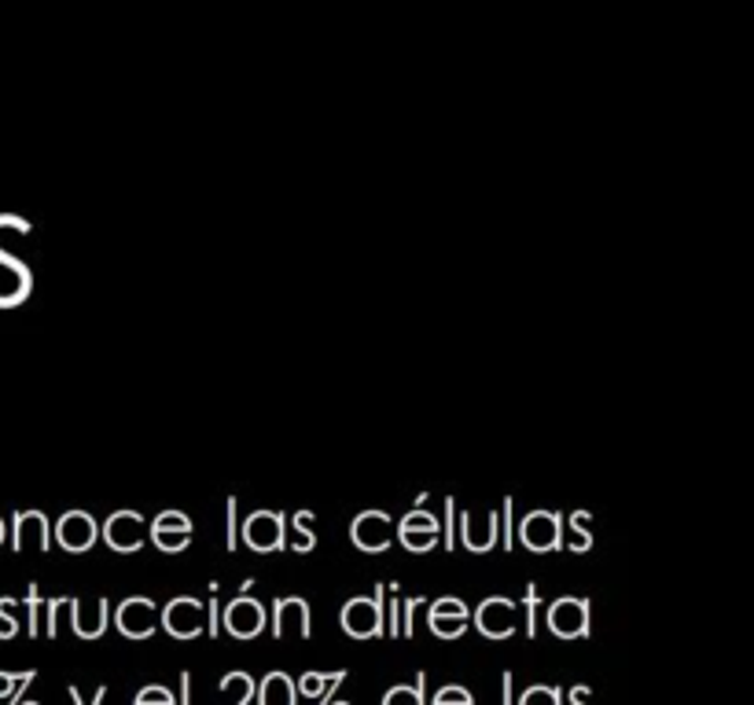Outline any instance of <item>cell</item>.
Here are the masks:
<instances>
[{
    "instance_id": "obj_14",
    "label": "cell",
    "mask_w": 754,
    "mask_h": 705,
    "mask_svg": "<svg viewBox=\"0 0 754 705\" xmlns=\"http://www.w3.org/2000/svg\"><path fill=\"white\" fill-rule=\"evenodd\" d=\"M52 540L60 545L66 554H85L96 548L100 540V526L89 511H66L60 522L52 526Z\"/></svg>"
},
{
    "instance_id": "obj_8",
    "label": "cell",
    "mask_w": 754,
    "mask_h": 705,
    "mask_svg": "<svg viewBox=\"0 0 754 705\" xmlns=\"http://www.w3.org/2000/svg\"><path fill=\"white\" fill-rule=\"evenodd\" d=\"M472 625L486 635V640H512L519 629V606L508 595H489L472 610Z\"/></svg>"
},
{
    "instance_id": "obj_4",
    "label": "cell",
    "mask_w": 754,
    "mask_h": 705,
    "mask_svg": "<svg viewBox=\"0 0 754 705\" xmlns=\"http://www.w3.org/2000/svg\"><path fill=\"white\" fill-rule=\"evenodd\" d=\"M158 629H166V635H174L180 643L199 640L207 632V606L196 595H174L158 610Z\"/></svg>"
},
{
    "instance_id": "obj_17",
    "label": "cell",
    "mask_w": 754,
    "mask_h": 705,
    "mask_svg": "<svg viewBox=\"0 0 754 705\" xmlns=\"http://www.w3.org/2000/svg\"><path fill=\"white\" fill-rule=\"evenodd\" d=\"M8 533H11V551H16V554L27 551L30 540L38 545L41 554L52 551V526H49V518H44L41 511H16Z\"/></svg>"
},
{
    "instance_id": "obj_44",
    "label": "cell",
    "mask_w": 754,
    "mask_h": 705,
    "mask_svg": "<svg viewBox=\"0 0 754 705\" xmlns=\"http://www.w3.org/2000/svg\"><path fill=\"white\" fill-rule=\"evenodd\" d=\"M27 705H38V702H27Z\"/></svg>"
},
{
    "instance_id": "obj_15",
    "label": "cell",
    "mask_w": 754,
    "mask_h": 705,
    "mask_svg": "<svg viewBox=\"0 0 754 705\" xmlns=\"http://www.w3.org/2000/svg\"><path fill=\"white\" fill-rule=\"evenodd\" d=\"M472 625V610L461 595H438L434 603H427V629L438 640H461Z\"/></svg>"
},
{
    "instance_id": "obj_20",
    "label": "cell",
    "mask_w": 754,
    "mask_h": 705,
    "mask_svg": "<svg viewBox=\"0 0 754 705\" xmlns=\"http://www.w3.org/2000/svg\"><path fill=\"white\" fill-rule=\"evenodd\" d=\"M347 676H350L347 668H339V673H306L295 691H302L306 698H313V702L328 705V702H331V691H335Z\"/></svg>"
},
{
    "instance_id": "obj_13",
    "label": "cell",
    "mask_w": 754,
    "mask_h": 705,
    "mask_svg": "<svg viewBox=\"0 0 754 705\" xmlns=\"http://www.w3.org/2000/svg\"><path fill=\"white\" fill-rule=\"evenodd\" d=\"M350 540L364 554H386L394 545V518L386 511H361L350 522Z\"/></svg>"
},
{
    "instance_id": "obj_42",
    "label": "cell",
    "mask_w": 754,
    "mask_h": 705,
    "mask_svg": "<svg viewBox=\"0 0 754 705\" xmlns=\"http://www.w3.org/2000/svg\"><path fill=\"white\" fill-rule=\"evenodd\" d=\"M4 540H8V526H4V518H0V548H4Z\"/></svg>"
},
{
    "instance_id": "obj_28",
    "label": "cell",
    "mask_w": 754,
    "mask_h": 705,
    "mask_svg": "<svg viewBox=\"0 0 754 705\" xmlns=\"http://www.w3.org/2000/svg\"><path fill=\"white\" fill-rule=\"evenodd\" d=\"M19 635V599L4 595L0 599V640H11Z\"/></svg>"
},
{
    "instance_id": "obj_24",
    "label": "cell",
    "mask_w": 754,
    "mask_h": 705,
    "mask_svg": "<svg viewBox=\"0 0 754 705\" xmlns=\"http://www.w3.org/2000/svg\"><path fill=\"white\" fill-rule=\"evenodd\" d=\"M538 625H541V588L527 584V592H523V632H527V640L538 635Z\"/></svg>"
},
{
    "instance_id": "obj_5",
    "label": "cell",
    "mask_w": 754,
    "mask_h": 705,
    "mask_svg": "<svg viewBox=\"0 0 754 705\" xmlns=\"http://www.w3.org/2000/svg\"><path fill=\"white\" fill-rule=\"evenodd\" d=\"M545 625L556 640H586L592 621H589V599L586 595H559L545 610Z\"/></svg>"
},
{
    "instance_id": "obj_38",
    "label": "cell",
    "mask_w": 754,
    "mask_h": 705,
    "mask_svg": "<svg viewBox=\"0 0 754 705\" xmlns=\"http://www.w3.org/2000/svg\"><path fill=\"white\" fill-rule=\"evenodd\" d=\"M66 599L71 595H49V603H44V621H49V640H55V614L66 606Z\"/></svg>"
},
{
    "instance_id": "obj_3",
    "label": "cell",
    "mask_w": 754,
    "mask_h": 705,
    "mask_svg": "<svg viewBox=\"0 0 754 705\" xmlns=\"http://www.w3.org/2000/svg\"><path fill=\"white\" fill-rule=\"evenodd\" d=\"M239 540L255 554L288 551V518L280 511H250L244 522H239Z\"/></svg>"
},
{
    "instance_id": "obj_31",
    "label": "cell",
    "mask_w": 754,
    "mask_h": 705,
    "mask_svg": "<svg viewBox=\"0 0 754 705\" xmlns=\"http://www.w3.org/2000/svg\"><path fill=\"white\" fill-rule=\"evenodd\" d=\"M225 548H239V518H236V496H225Z\"/></svg>"
},
{
    "instance_id": "obj_39",
    "label": "cell",
    "mask_w": 754,
    "mask_h": 705,
    "mask_svg": "<svg viewBox=\"0 0 754 705\" xmlns=\"http://www.w3.org/2000/svg\"><path fill=\"white\" fill-rule=\"evenodd\" d=\"M22 680H27V673H22V676H16V673H0V698H8L11 691H16V687L22 684Z\"/></svg>"
},
{
    "instance_id": "obj_27",
    "label": "cell",
    "mask_w": 754,
    "mask_h": 705,
    "mask_svg": "<svg viewBox=\"0 0 754 705\" xmlns=\"http://www.w3.org/2000/svg\"><path fill=\"white\" fill-rule=\"evenodd\" d=\"M512 511H516V500L505 496V500H500V511H497V518H500V548H505V551H516V522H512Z\"/></svg>"
},
{
    "instance_id": "obj_6",
    "label": "cell",
    "mask_w": 754,
    "mask_h": 705,
    "mask_svg": "<svg viewBox=\"0 0 754 705\" xmlns=\"http://www.w3.org/2000/svg\"><path fill=\"white\" fill-rule=\"evenodd\" d=\"M519 545L530 554H552L564 551V515L538 507L519 522Z\"/></svg>"
},
{
    "instance_id": "obj_40",
    "label": "cell",
    "mask_w": 754,
    "mask_h": 705,
    "mask_svg": "<svg viewBox=\"0 0 754 705\" xmlns=\"http://www.w3.org/2000/svg\"><path fill=\"white\" fill-rule=\"evenodd\" d=\"M71 698H74V705H100V702L107 698V687L100 684V687H96V698H93V702H82V695H78V687H71Z\"/></svg>"
},
{
    "instance_id": "obj_18",
    "label": "cell",
    "mask_w": 754,
    "mask_h": 705,
    "mask_svg": "<svg viewBox=\"0 0 754 705\" xmlns=\"http://www.w3.org/2000/svg\"><path fill=\"white\" fill-rule=\"evenodd\" d=\"M66 606H71V629L78 640H100V635L107 632L111 625V599L107 595H100L96 599V614H85V606H82V595H71L66 599Z\"/></svg>"
},
{
    "instance_id": "obj_21",
    "label": "cell",
    "mask_w": 754,
    "mask_h": 705,
    "mask_svg": "<svg viewBox=\"0 0 754 705\" xmlns=\"http://www.w3.org/2000/svg\"><path fill=\"white\" fill-rule=\"evenodd\" d=\"M317 515L310 511V507H302V511H295V518L288 522V533H295V540H291V551L295 554H310L313 548H317Z\"/></svg>"
},
{
    "instance_id": "obj_10",
    "label": "cell",
    "mask_w": 754,
    "mask_h": 705,
    "mask_svg": "<svg viewBox=\"0 0 754 705\" xmlns=\"http://www.w3.org/2000/svg\"><path fill=\"white\" fill-rule=\"evenodd\" d=\"M111 621L118 625L125 640H152L158 632V606L147 595H130L122 599L118 610H111Z\"/></svg>"
},
{
    "instance_id": "obj_34",
    "label": "cell",
    "mask_w": 754,
    "mask_h": 705,
    "mask_svg": "<svg viewBox=\"0 0 754 705\" xmlns=\"http://www.w3.org/2000/svg\"><path fill=\"white\" fill-rule=\"evenodd\" d=\"M133 705H177L174 702V695H169V687H163V684H147L141 695H136V702Z\"/></svg>"
},
{
    "instance_id": "obj_32",
    "label": "cell",
    "mask_w": 754,
    "mask_h": 705,
    "mask_svg": "<svg viewBox=\"0 0 754 705\" xmlns=\"http://www.w3.org/2000/svg\"><path fill=\"white\" fill-rule=\"evenodd\" d=\"M420 606H427L424 595H402V635H405V640H413V632H416L413 618H416Z\"/></svg>"
},
{
    "instance_id": "obj_41",
    "label": "cell",
    "mask_w": 754,
    "mask_h": 705,
    "mask_svg": "<svg viewBox=\"0 0 754 705\" xmlns=\"http://www.w3.org/2000/svg\"><path fill=\"white\" fill-rule=\"evenodd\" d=\"M500 687H505V705H512V673H505V680H500Z\"/></svg>"
},
{
    "instance_id": "obj_29",
    "label": "cell",
    "mask_w": 754,
    "mask_h": 705,
    "mask_svg": "<svg viewBox=\"0 0 754 705\" xmlns=\"http://www.w3.org/2000/svg\"><path fill=\"white\" fill-rule=\"evenodd\" d=\"M391 592V606H386V635L397 640L402 635V584H386Z\"/></svg>"
},
{
    "instance_id": "obj_30",
    "label": "cell",
    "mask_w": 754,
    "mask_h": 705,
    "mask_svg": "<svg viewBox=\"0 0 754 705\" xmlns=\"http://www.w3.org/2000/svg\"><path fill=\"white\" fill-rule=\"evenodd\" d=\"M438 522H442V548L456 551V500L453 496H445V515L438 518Z\"/></svg>"
},
{
    "instance_id": "obj_1",
    "label": "cell",
    "mask_w": 754,
    "mask_h": 705,
    "mask_svg": "<svg viewBox=\"0 0 754 705\" xmlns=\"http://www.w3.org/2000/svg\"><path fill=\"white\" fill-rule=\"evenodd\" d=\"M386 584H372V595H353L339 610V629L350 640H383L386 635Z\"/></svg>"
},
{
    "instance_id": "obj_9",
    "label": "cell",
    "mask_w": 754,
    "mask_h": 705,
    "mask_svg": "<svg viewBox=\"0 0 754 705\" xmlns=\"http://www.w3.org/2000/svg\"><path fill=\"white\" fill-rule=\"evenodd\" d=\"M394 540H402L409 554H431L442 545V522L438 515H431L427 507H413L402 522L394 526Z\"/></svg>"
},
{
    "instance_id": "obj_11",
    "label": "cell",
    "mask_w": 754,
    "mask_h": 705,
    "mask_svg": "<svg viewBox=\"0 0 754 705\" xmlns=\"http://www.w3.org/2000/svg\"><path fill=\"white\" fill-rule=\"evenodd\" d=\"M147 540L163 554H180L196 540V522L185 511H163L147 522Z\"/></svg>"
},
{
    "instance_id": "obj_36",
    "label": "cell",
    "mask_w": 754,
    "mask_h": 705,
    "mask_svg": "<svg viewBox=\"0 0 754 705\" xmlns=\"http://www.w3.org/2000/svg\"><path fill=\"white\" fill-rule=\"evenodd\" d=\"M203 606H207V635L217 640V635H221V606H217V592H210V603H203Z\"/></svg>"
},
{
    "instance_id": "obj_43",
    "label": "cell",
    "mask_w": 754,
    "mask_h": 705,
    "mask_svg": "<svg viewBox=\"0 0 754 705\" xmlns=\"http://www.w3.org/2000/svg\"><path fill=\"white\" fill-rule=\"evenodd\" d=\"M328 705H350V702H339V698H331Z\"/></svg>"
},
{
    "instance_id": "obj_25",
    "label": "cell",
    "mask_w": 754,
    "mask_h": 705,
    "mask_svg": "<svg viewBox=\"0 0 754 705\" xmlns=\"http://www.w3.org/2000/svg\"><path fill=\"white\" fill-rule=\"evenodd\" d=\"M424 684H427V676L416 673V684H409V687L402 684V687L386 691L383 705H424Z\"/></svg>"
},
{
    "instance_id": "obj_12",
    "label": "cell",
    "mask_w": 754,
    "mask_h": 705,
    "mask_svg": "<svg viewBox=\"0 0 754 705\" xmlns=\"http://www.w3.org/2000/svg\"><path fill=\"white\" fill-rule=\"evenodd\" d=\"M221 625L233 640H258V635L269 629V610L261 606L255 595H236L233 603L225 606Z\"/></svg>"
},
{
    "instance_id": "obj_23",
    "label": "cell",
    "mask_w": 754,
    "mask_h": 705,
    "mask_svg": "<svg viewBox=\"0 0 754 705\" xmlns=\"http://www.w3.org/2000/svg\"><path fill=\"white\" fill-rule=\"evenodd\" d=\"M567 526L570 529H564V533H570V540H564V548L570 551V554H586V551H592V515L589 511H575L567 518Z\"/></svg>"
},
{
    "instance_id": "obj_37",
    "label": "cell",
    "mask_w": 754,
    "mask_h": 705,
    "mask_svg": "<svg viewBox=\"0 0 754 705\" xmlns=\"http://www.w3.org/2000/svg\"><path fill=\"white\" fill-rule=\"evenodd\" d=\"M233 680H236V691H239L236 705H250V702H255V676H247V673H233Z\"/></svg>"
},
{
    "instance_id": "obj_26",
    "label": "cell",
    "mask_w": 754,
    "mask_h": 705,
    "mask_svg": "<svg viewBox=\"0 0 754 705\" xmlns=\"http://www.w3.org/2000/svg\"><path fill=\"white\" fill-rule=\"evenodd\" d=\"M41 606H44L41 584H30L27 599H22V610H27V632L30 635H41Z\"/></svg>"
},
{
    "instance_id": "obj_35",
    "label": "cell",
    "mask_w": 754,
    "mask_h": 705,
    "mask_svg": "<svg viewBox=\"0 0 754 705\" xmlns=\"http://www.w3.org/2000/svg\"><path fill=\"white\" fill-rule=\"evenodd\" d=\"M519 705H559V687H545V684L530 687Z\"/></svg>"
},
{
    "instance_id": "obj_19",
    "label": "cell",
    "mask_w": 754,
    "mask_h": 705,
    "mask_svg": "<svg viewBox=\"0 0 754 705\" xmlns=\"http://www.w3.org/2000/svg\"><path fill=\"white\" fill-rule=\"evenodd\" d=\"M461 545L464 551H472V554H489L494 548H500V518L497 511H486V526L483 529H475L472 526V511H461Z\"/></svg>"
},
{
    "instance_id": "obj_16",
    "label": "cell",
    "mask_w": 754,
    "mask_h": 705,
    "mask_svg": "<svg viewBox=\"0 0 754 705\" xmlns=\"http://www.w3.org/2000/svg\"><path fill=\"white\" fill-rule=\"evenodd\" d=\"M272 640H288V632L295 629L299 640H313V621H310V603L302 595H277L272 599V614H269Z\"/></svg>"
},
{
    "instance_id": "obj_22",
    "label": "cell",
    "mask_w": 754,
    "mask_h": 705,
    "mask_svg": "<svg viewBox=\"0 0 754 705\" xmlns=\"http://www.w3.org/2000/svg\"><path fill=\"white\" fill-rule=\"evenodd\" d=\"M295 698H299V691H295L288 673H269L261 680V687H258L261 705H295Z\"/></svg>"
},
{
    "instance_id": "obj_2",
    "label": "cell",
    "mask_w": 754,
    "mask_h": 705,
    "mask_svg": "<svg viewBox=\"0 0 754 705\" xmlns=\"http://www.w3.org/2000/svg\"><path fill=\"white\" fill-rule=\"evenodd\" d=\"M30 236V221L19 214H0V265L16 276V302L27 305L30 294H33V269L27 265V258H19L16 250H11V239H22Z\"/></svg>"
},
{
    "instance_id": "obj_7",
    "label": "cell",
    "mask_w": 754,
    "mask_h": 705,
    "mask_svg": "<svg viewBox=\"0 0 754 705\" xmlns=\"http://www.w3.org/2000/svg\"><path fill=\"white\" fill-rule=\"evenodd\" d=\"M100 540H104L114 554H136L147 545L144 515L133 511V507H122V511L107 515V522L100 526Z\"/></svg>"
},
{
    "instance_id": "obj_33",
    "label": "cell",
    "mask_w": 754,
    "mask_h": 705,
    "mask_svg": "<svg viewBox=\"0 0 754 705\" xmlns=\"http://www.w3.org/2000/svg\"><path fill=\"white\" fill-rule=\"evenodd\" d=\"M434 705H475L472 691L461 684H445L438 695H434Z\"/></svg>"
}]
</instances>
